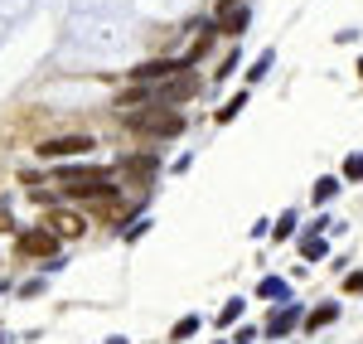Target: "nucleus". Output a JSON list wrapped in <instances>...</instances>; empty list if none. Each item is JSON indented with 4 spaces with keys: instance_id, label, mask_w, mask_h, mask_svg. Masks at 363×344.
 I'll list each match as a JSON object with an SVG mask.
<instances>
[{
    "instance_id": "nucleus-6",
    "label": "nucleus",
    "mask_w": 363,
    "mask_h": 344,
    "mask_svg": "<svg viewBox=\"0 0 363 344\" xmlns=\"http://www.w3.org/2000/svg\"><path fill=\"white\" fill-rule=\"evenodd\" d=\"M257 296H262V301H286V296H291V291H286V282H281V277H267V282H262V291H257Z\"/></svg>"
},
{
    "instance_id": "nucleus-3",
    "label": "nucleus",
    "mask_w": 363,
    "mask_h": 344,
    "mask_svg": "<svg viewBox=\"0 0 363 344\" xmlns=\"http://www.w3.org/2000/svg\"><path fill=\"white\" fill-rule=\"evenodd\" d=\"M54 248V233H20V257H49Z\"/></svg>"
},
{
    "instance_id": "nucleus-8",
    "label": "nucleus",
    "mask_w": 363,
    "mask_h": 344,
    "mask_svg": "<svg viewBox=\"0 0 363 344\" xmlns=\"http://www.w3.org/2000/svg\"><path fill=\"white\" fill-rule=\"evenodd\" d=\"M54 233H63V238H78V233H83V218H68V213H63V218H54Z\"/></svg>"
},
{
    "instance_id": "nucleus-1",
    "label": "nucleus",
    "mask_w": 363,
    "mask_h": 344,
    "mask_svg": "<svg viewBox=\"0 0 363 344\" xmlns=\"http://www.w3.org/2000/svg\"><path fill=\"white\" fill-rule=\"evenodd\" d=\"M136 131H150V136H179L184 131V116L179 112H165V107H150V112H140V116H126Z\"/></svg>"
},
{
    "instance_id": "nucleus-7",
    "label": "nucleus",
    "mask_w": 363,
    "mask_h": 344,
    "mask_svg": "<svg viewBox=\"0 0 363 344\" xmlns=\"http://www.w3.org/2000/svg\"><path fill=\"white\" fill-rule=\"evenodd\" d=\"M339 316V306H320V311H310L306 316V330H320V325H330Z\"/></svg>"
},
{
    "instance_id": "nucleus-5",
    "label": "nucleus",
    "mask_w": 363,
    "mask_h": 344,
    "mask_svg": "<svg viewBox=\"0 0 363 344\" xmlns=\"http://www.w3.org/2000/svg\"><path fill=\"white\" fill-rule=\"evenodd\" d=\"M291 320H296V306H286V311H281V316L272 320V325H267V335H272V340H281V335H291Z\"/></svg>"
},
{
    "instance_id": "nucleus-12",
    "label": "nucleus",
    "mask_w": 363,
    "mask_h": 344,
    "mask_svg": "<svg viewBox=\"0 0 363 344\" xmlns=\"http://www.w3.org/2000/svg\"><path fill=\"white\" fill-rule=\"evenodd\" d=\"M349 179H363V155H349V165H344Z\"/></svg>"
},
{
    "instance_id": "nucleus-10",
    "label": "nucleus",
    "mask_w": 363,
    "mask_h": 344,
    "mask_svg": "<svg viewBox=\"0 0 363 344\" xmlns=\"http://www.w3.org/2000/svg\"><path fill=\"white\" fill-rule=\"evenodd\" d=\"M301 253H306V262H320V257H325V243H320V238H310Z\"/></svg>"
},
{
    "instance_id": "nucleus-9",
    "label": "nucleus",
    "mask_w": 363,
    "mask_h": 344,
    "mask_svg": "<svg viewBox=\"0 0 363 344\" xmlns=\"http://www.w3.org/2000/svg\"><path fill=\"white\" fill-rule=\"evenodd\" d=\"M199 330V320L189 316V320H179V325H174V330H169V340H189V335H194Z\"/></svg>"
},
{
    "instance_id": "nucleus-14",
    "label": "nucleus",
    "mask_w": 363,
    "mask_h": 344,
    "mask_svg": "<svg viewBox=\"0 0 363 344\" xmlns=\"http://www.w3.org/2000/svg\"><path fill=\"white\" fill-rule=\"evenodd\" d=\"M344 287H349V291H363V272H354V277H349Z\"/></svg>"
},
{
    "instance_id": "nucleus-13",
    "label": "nucleus",
    "mask_w": 363,
    "mask_h": 344,
    "mask_svg": "<svg viewBox=\"0 0 363 344\" xmlns=\"http://www.w3.org/2000/svg\"><path fill=\"white\" fill-rule=\"evenodd\" d=\"M238 316H242V301H228V306H223V316H218V320L228 325V320H238Z\"/></svg>"
},
{
    "instance_id": "nucleus-11",
    "label": "nucleus",
    "mask_w": 363,
    "mask_h": 344,
    "mask_svg": "<svg viewBox=\"0 0 363 344\" xmlns=\"http://www.w3.org/2000/svg\"><path fill=\"white\" fill-rule=\"evenodd\" d=\"M335 189H339V179H320V184H315V199L325 204V199H330V194H335Z\"/></svg>"
},
{
    "instance_id": "nucleus-15",
    "label": "nucleus",
    "mask_w": 363,
    "mask_h": 344,
    "mask_svg": "<svg viewBox=\"0 0 363 344\" xmlns=\"http://www.w3.org/2000/svg\"><path fill=\"white\" fill-rule=\"evenodd\" d=\"M10 228H15V218H10V213L0 209V233H10Z\"/></svg>"
},
{
    "instance_id": "nucleus-2",
    "label": "nucleus",
    "mask_w": 363,
    "mask_h": 344,
    "mask_svg": "<svg viewBox=\"0 0 363 344\" xmlns=\"http://www.w3.org/2000/svg\"><path fill=\"white\" fill-rule=\"evenodd\" d=\"M189 68V58H165V63H140L136 68V83H155V78H179Z\"/></svg>"
},
{
    "instance_id": "nucleus-4",
    "label": "nucleus",
    "mask_w": 363,
    "mask_h": 344,
    "mask_svg": "<svg viewBox=\"0 0 363 344\" xmlns=\"http://www.w3.org/2000/svg\"><path fill=\"white\" fill-rule=\"evenodd\" d=\"M78 150H92V136H63V141L39 145V155H78Z\"/></svg>"
}]
</instances>
